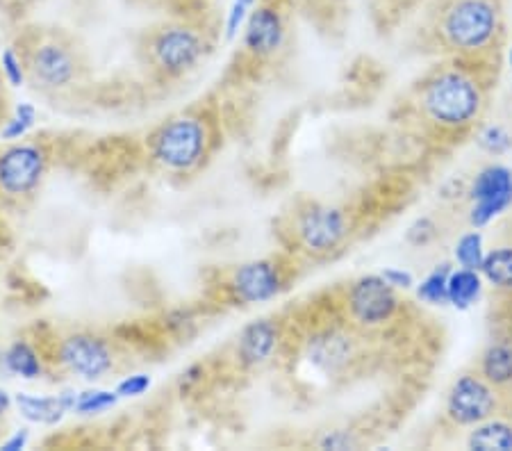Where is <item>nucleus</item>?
Instances as JSON below:
<instances>
[{"mask_svg": "<svg viewBox=\"0 0 512 451\" xmlns=\"http://www.w3.org/2000/svg\"><path fill=\"white\" fill-rule=\"evenodd\" d=\"M417 105L437 133L465 135L481 119L485 89L467 67H444L421 82Z\"/></svg>", "mask_w": 512, "mask_h": 451, "instance_id": "nucleus-1", "label": "nucleus"}, {"mask_svg": "<svg viewBox=\"0 0 512 451\" xmlns=\"http://www.w3.org/2000/svg\"><path fill=\"white\" fill-rule=\"evenodd\" d=\"M440 41L462 60L485 55L501 32L499 0H447L437 19Z\"/></svg>", "mask_w": 512, "mask_h": 451, "instance_id": "nucleus-2", "label": "nucleus"}, {"mask_svg": "<svg viewBox=\"0 0 512 451\" xmlns=\"http://www.w3.org/2000/svg\"><path fill=\"white\" fill-rule=\"evenodd\" d=\"M501 399V392L490 381L483 379L478 369L476 372H462L449 385L447 399H444V413H447V420L451 424L472 429V426L499 415Z\"/></svg>", "mask_w": 512, "mask_h": 451, "instance_id": "nucleus-3", "label": "nucleus"}, {"mask_svg": "<svg viewBox=\"0 0 512 451\" xmlns=\"http://www.w3.org/2000/svg\"><path fill=\"white\" fill-rule=\"evenodd\" d=\"M208 144L203 123L194 117H178L155 133L153 158L171 171H189L201 162Z\"/></svg>", "mask_w": 512, "mask_h": 451, "instance_id": "nucleus-4", "label": "nucleus"}, {"mask_svg": "<svg viewBox=\"0 0 512 451\" xmlns=\"http://www.w3.org/2000/svg\"><path fill=\"white\" fill-rule=\"evenodd\" d=\"M346 310L362 328H383L399 315L401 299L396 287L387 283L381 274H367L351 283L346 292Z\"/></svg>", "mask_w": 512, "mask_h": 451, "instance_id": "nucleus-5", "label": "nucleus"}, {"mask_svg": "<svg viewBox=\"0 0 512 451\" xmlns=\"http://www.w3.org/2000/svg\"><path fill=\"white\" fill-rule=\"evenodd\" d=\"M469 224L472 228L490 226L494 219L512 208V169L501 162L485 164L469 185Z\"/></svg>", "mask_w": 512, "mask_h": 451, "instance_id": "nucleus-6", "label": "nucleus"}, {"mask_svg": "<svg viewBox=\"0 0 512 451\" xmlns=\"http://www.w3.org/2000/svg\"><path fill=\"white\" fill-rule=\"evenodd\" d=\"M351 221L337 205H310L296 221V235L312 253H330L349 237Z\"/></svg>", "mask_w": 512, "mask_h": 451, "instance_id": "nucleus-7", "label": "nucleus"}, {"mask_svg": "<svg viewBox=\"0 0 512 451\" xmlns=\"http://www.w3.org/2000/svg\"><path fill=\"white\" fill-rule=\"evenodd\" d=\"M46 171V153L37 144H16L0 153V192L26 196Z\"/></svg>", "mask_w": 512, "mask_h": 451, "instance_id": "nucleus-8", "label": "nucleus"}, {"mask_svg": "<svg viewBox=\"0 0 512 451\" xmlns=\"http://www.w3.org/2000/svg\"><path fill=\"white\" fill-rule=\"evenodd\" d=\"M203 51V37L185 26H169L160 30L151 44L155 64L171 73V76H180L187 69L196 67V62L203 57Z\"/></svg>", "mask_w": 512, "mask_h": 451, "instance_id": "nucleus-9", "label": "nucleus"}, {"mask_svg": "<svg viewBox=\"0 0 512 451\" xmlns=\"http://www.w3.org/2000/svg\"><path fill=\"white\" fill-rule=\"evenodd\" d=\"M285 287L283 267L276 260H251L239 265L233 278H230V290L239 303H264L278 297Z\"/></svg>", "mask_w": 512, "mask_h": 451, "instance_id": "nucleus-10", "label": "nucleus"}, {"mask_svg": "<svg viewBox=\"0 0 512 451\" xmlns=\"http://www.w3.org/2000/svg\"><path fill=\"white\" fill-rule=\"evenodd\" d=\"M60 360L62 365L69 367L73 374L82 376L85 381L103 379L114 365L107 342L89 333L69 335L60 347Z\"/></svg>", "mask_w": 512, "mask_h": 451, "instance_id": "nucleus-11", "label": "nucleus"}, {"mask_svg": "<svg viewBox=\"0 0 512 451\" xmlns=\"http://www.w3.org/2000/svg\"><path fill=\"white\" fill-rule=\"evenodd\" d=\"M30 69L44 87H66L76 78V57L57 41H46L32 51Z\"/></svg>", "mask_w": 512, "mask_h": 451, "instance_id": "nucleus-12", "label": "nucleus"}, {"mask_svg": "<svg viewBox=\"0 0 512 451\" xmlns=\"http://www.w3.org/2000/svg\"><path fill=\"white\" fill-rule=\"evenodd\" d=\"M285 39V23L274 7H258L246 21L244 48L255 57L274 55Z\"/></svg>", "mask_w": 512, "mask_h": 451, "instance_id": "nucleus-13", "label": "nucleus"}, {"mask_svg": "<svg viewBox=\"0 0 512 451\" xmlns=\"http://www.w3.org/2000/svg\"><path fill=\"white\" fill-rule=\"evenodd\" d=\"M278 347V324L274 319H258L244 328L237 342V356L244 367L267 363Z\"/></svg>", "mask_w": 512, "mask_h": 451, "instance_id": "nucleus-14", "label": "nucleus"}, {"mask_svg": "<svg viewBox=\"0 0 512 451\" xmlns=\"http://www.w3.org/2000/svg\"><path fill=\"white\" fill-rule=\"evenodd\" d=\"M14 401L16 406H19L21 415L26 417L28 422L53 426L60 422L69 410H76L78 392L64 390L57 397H35V395H26V392H19V395L14 397Z\"/></svg>", "mask_w": 512, "mask_h": 451, "instance_id": "nucleus-15", "label": "nucleus"}, {"mask_svg": "<svg viewBox=\"0 0 512 451\" xmlns=\"http://www.w3.org/2000/svg\"><path fill=\"white\" fill-rule=\"evenodd\" d=\"M353 354V344L342 331L326 328L310 338L308 342V358L310 363L324 369V372H337L342 369Z\"/></svg>", "mask_w": 512, "mask_h": 451, "instance_id": "nucleus-16", "label": "nucleus"}, {"mask_svg": "<svg viewBox=\"0 0 512 451\" xmlns=\"http://www.w3.org/2000/svg\"><path fill=\"white\" fill-rule=\"evenodd\" d=\"M478 372L490 381L503 397L512 395V340L497 338L487 342L478 358Z\"/></svg>", "mask_w": 512, "mask_h": 451, "instance_id": "nucleus-17", "label": "nucleus"}, {"mask_svg": "<svg viewBox=\"0 0 512 451\" xmlns=\"http://www.w3.org/2000/svg\"><path fill=\"white\" fill-rule=\"evenodd\" d=\"M467 447L478 451H508L512 449V420L494 415L490 420L472 426L467 436Z\"/></svg>", "mask_w": 512, "mask_h": 451, "instance_id": "nucleus-18", "label": "nucleus"}, {"mask_svg": "<svg viewBox=\"0 0 512 451\" xmlns=\"http://www.w3.org/2000/svg\"><path fill=\"white\" fill-rule=\"evenodd\" d=\"M485 278L478 269L458 267L449 276V303L456 310H469L481 299Z\"/></svg>", "mask_w": 512, "mask_h": 451, "instance_id": "nucleus-19", "label": "nucleus"}, {"mask_svg": "<svg viewBox=\"0 0 512 451\" xmlns=\"http://www.w3.org/2000/svg\"><path fill=\"white\" fill-rule=\"evenodd\" d=\"M481 274L492 287L512 294V244H501L487 251Z\"/></svg>", "mask_w": 512, "mask_h": 451, "instance_id": "nucleus-20", "label": "nucleus"}, {"mask_svg": "<svg viewBox=\"0 0 512 451\" xmlns=\"http://www.w3.org/2000/svg\"><path fill=\"white\" fill-rule=\"evenodd\" d=\"M451 269L453 267L449 262H442V265H437L433 272H428L421 278V283L417 285V299L421 303H428V306H447Z\"/></svg>", "mask_w": 512, "mask_h": 451, "instance_id": "nucleus-21", "label": "nucleus"}, {"mask_svg": "<svg viewBox=\"0 0 512 451\" xmlns=\"http://www.w3.org/2000/svg\"><path fill=\"white\" fill-rule=\"evenodd\" d=\"M3 363L7 372L21 376V379L32 381L41 376V360L37 356V351L32 349L28 342H14L12 347L5 351Z\"/></svg>", "mask_w": 512, "mask_h": 451, "instance_id": "nucleus-22", "label": "nucleus"}, {"mask_svg": "<svg viewBox=\"0 0 512 451\" xmlns=\"http://www.w3.org/2000/svg\"><path fill=\"white\" fill-rule=\"evenodd\" d=\"M485 242H483V235L478 228L469 233H462L456 242V249H453V258L460 267H467V269H478L481 272V265L485 260Z\"/></svg>", "mask_w": 512, "mask_h": 451, "instance_id": "nucleus-23", "label": "nucleus"}, {"mask_svg": "<svg viewBox=\"0 0 512 451\" xmlns=\"http://www.w3.org/2000/svg\"><path fill=\"white\" fill-rule=\"evenodd\" d=\"M478 146H481L487 155L501 158V155L512 151L510 130L499 126V123H494V126H485L481 128V133H478Z\"/></svg>", "mask_w": 512, "mask_h": 451, "instance_id": "nucleus-24", "label": "nucleus"}, {"mask_svg": "<svg viewBox=\"0 0 512 451\" xmlns=\"http://www.w3.org/2000/svg\"><path fill=\"white\" fill-rule=\"evenodd\" d=\"M119 401L117 390H85L78 392V401H76V413L80 415H98L103 410L112 408Z\"/></svg>", "mask_w": 512, "mask_h": 451, "instance_id": "nucleus-25", "label": "nucleus"}, {"mask_svg": "<svg viewBox=\"0 0 512 451\" xmlns=\"http://www.w3.org/2000/svg\"><path fill=\"white\" fill-rule=\"evenodd\" d=\"M437 235H440V231H437L433 217H419L417 221H412L406 231V242L410 246H417V249H424V246L437 240Z\"/></svg>", "mask_w": 512, "mask_h": 451, "instance_id": "nucleus-26", "label": "nucleus"}, {"mask_svg": "<svg viewBox=\"0 0 512 451\" xmlns=\"http://www.w3.org/2000/svg\"><path fill=\"white\" fill-rule=\"evenodd\" d=\"M0 64H3V73L7 82H10L12 87H21L23 80H26V71H23L21 57L14 53V48H5L3 57H0Z\"/></svg>", "mask_w": 512, "mask_h": 451, "instance_id": "nucleus-27", "label": "nucleus"}, {"mask_svg": "<svg viewBox=\"0 0 512 451\" xmlns=\"http://www.w3.org/2000/svg\"><path fill=\"white\" fill-rule=\"evenodd\" d=\"M151 385H153V381L148 374H132L117 385V395L119 397H142L144 392H148Z\"/></svg>", "mask_w": 512, "mask_h": 451, "instance_id": "nucleus-28", "label": "nucleus"}, {"mask_svg": "<svg viewBox=\"0 0 512 451\" xmlns=\"http://www.w3.org/2000/svg\"><path fill=\"white\" fill-rule=\"evenodd\" d=\"M246 12H249V5L244 3V0H235L233 7H230L228 12V21H226V37L233 39L239 28H242V23L246 21Z\"/></svg>", "mask_w": 512, "mask_h": 451, "instance_id": "nucleus-29", "label": "nucleus"}, {"mask_svg": "<svg viewBox=\"0 0 512 451\" xmlns=\"http://www.w3.org/2000/svg\"><path fill=\"white\" fill-rule=\"evenodd\" d=\"M381 276L392 287H396V290H410V287H415V276H412L410 272H406V269L387 267V269H383Z\"/></svg>", "mask_w": 512, "mask_h": 451, "instance_id": "nucleus-30", "label": "nucleus"}, {"mask_svg": "<svg viewBox=\"0 0 512 451\" xmlns=\"http://www.w3.org/2000/svg\"><path fill=\"white\" fill-rule=\"evenodd\" d=\"M355 445V440L346 431H330L319 440L321 449H349Z\"/></svg>", "mask_w": 512, "mask_h": 451, "instance_id": "nucleus-31", "label": "nucleus"}, {"mask_svg": "<svg viewBox=\"0 0 512 451\" xmlns=\"http://www.w3.org/2000/svg\"><path fill=\"white\" fill-rule=\"evenodd\" d=\"M30 130V126L26 121H21L19 117H12L10 121L5 123L3 130H0V137L3 139H21Z\"/></svg>", "mask_w": 512, "mask_h": 451, "instance_id": "nucleus-32", "label": "nucleus"}, {"mask_svg": "<svg viewBox=\"0 0 512 451\" xmlns=\"http://www.w3.org/2000/svg\"><path fill=\"white\" fill-rule=\"evenodd\" d=\"M28 440H30V431H28V429H21V431H16L10 440H5L3 445H0V449H3V451H19V449H26Z\"/></svg>", "mask_w": 512, "mask_h": 451, "instance_id": "nucleus-33", "label": "nucleus"}, {"mask_svg": "<svg viewBox=\"0 0 512 451\" xmlns=\"http://www.w3.org/2000/svg\"><path fill=\"white\" fill-rule=\"evenodd\" d=\"M14 117H19L21 121H26L28 126L32 128V126H35V121H37V110H35V105H30V103H19V105H16Z\"/></svg>", "mask_w": 512, "mask_h": 451, "instance_id": "nucleus-34", "label": "nucleus"}, {"mask_svg": "<svg viewBox=\"0 0 512 451\" xmlns=\"http://www.w3.org/2000/svg\"><path fill=\"white\" fill-rule=\"evenodd\" d=\"M10 408H12V397L7 395L3 388H0V417H3Z\"/></svg>", "mask_w": 512, "mask_h": 451, "instance_id": "nucleus-35", "label": "nucleus"}, {"mask_svg": "<svg viewBox=\"0 0 512 451\" xmlns=\"http://www.w3.org/2000/svg\"><path fill=\"white\" fill-rule=\"evenodd\" d=\"M508 64H510V71H512V46H510V51H508Z\"/></svg>", "mask_w": 512, "mask_h": 451, "instance_id": "nucleus-36", "label": "nucleus"}, {"mask_svg": "<svg viewBox=\"0 0 512 451\" xmlns=\"http://www.w3.org/2000/svg\"><path fill=\"white\" fill-rule=\"evenodd\" d=\"M244 3H246V5H249V7H251V5H253V3H255V0H244Z\"/></svg>", "mask_w": 512, "mask_h": 451, "instance_id": "nucleus-37", "label": "nucleus"}]
</instances>
